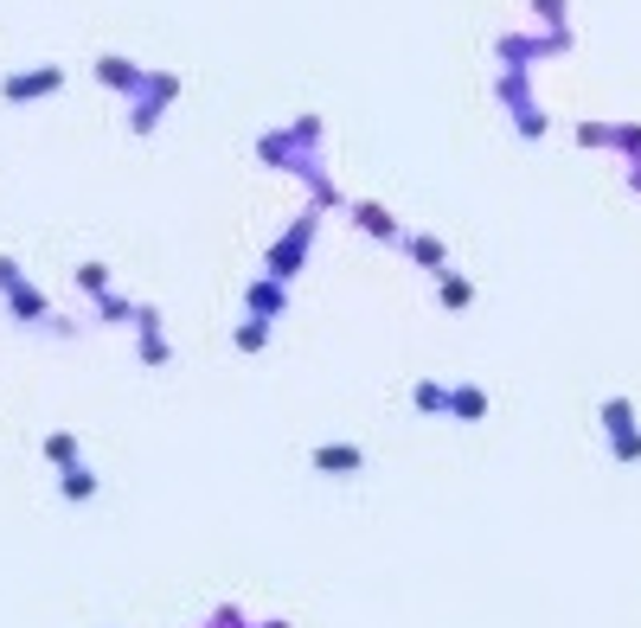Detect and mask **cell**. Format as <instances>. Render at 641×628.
I'll list each match as a JSON object with an SVG mask.
<instances>
[{
    "label": "cell",
    "instance_id": "20",
    "mask_svg": "<svg viewBox=\"0 0 641 628\" xmlns=\"http://www.w3.org/2000/svg\"><path fill=\"white\" fill-rule=\"evenodd\" d=\"M97 494V475L90 469H65V500H90Z\"/></svg>",
    "mask_w": 641,
    "mask_h": 628
},
{
    "label": "cell",
    "instance_id": "9",
    "mask_svg": "<svg viewBox=\"0 0 641 628\" xmlns=\"http://www.w3.org/2000/svg\"><path fill=\"white\" fill-rule=\"evenodd\" d=\"M136 328H142V366H167L174 347H167V334H161V315L142 308V315H136Z\"/></svg>",
    "mask_w": 641,
    "mask_h": 628
},
{
    "label": "cell",
    "instance_id": "1",
    "mask_svg": "<svg viewBox=\"0 0 641 628\" xmlns=\"http://www.w3.org/2000/svg\"><path fill=\"white\" fill-rule=\"evenodd\" d=\"M495 52H500L507 71H526L533 59H559V52H571V26L565 33H539V39H533V33H500Z\"/></svg>",
    "mask_w": 641,
    "mask_h": 628
},
{
    "label": "cell",
    "instance_id": "23",
    "mask_svg": "<svg viewBox=\"0 0 641 628\" xmlns=\"http://www.w3.org/2000/svg\"><path fill=\"white\" fill-rule=\"evenodd\" d=\"M20 282H26V277H20V264H13V257H0V289H20Z\"/></svg>",
    "mask_w": 641,
    "mask_h": 628
},
{
    "label": "cell",
    "instance_id": "6",
    "mask_svg": "<svg viewBox=\"0 0 641 628\" xmlns=\"http://www.w3.org/2000/svg\"><path fill=\"white\" fill-rule=\"evenodd\" d=\"M90 71H97V84H103V90H116V97H129V103L142 97V84H148V71L129 65V59H116V52H103Z\"/></svg>",
    "mask_w": 641,
    "mask_h": 628
},
{
    "label": "cell",
    "instance_id": "12",
    "mask_svg": "<svg viewBox=\"0 0 641 628\" xmlns=\"http://www.w3.org/2000/svg\"><path fill=\"white\" fill-rule=\"evenodd\" d=\"M398 251H411V264H424V270H436V277H443V264H449V251H443V238H430V231H418V238H405Z\"/></svg>",
    "mask_w": 641,
    "mask_h": 628
},
{
    "label": "cell",
    "instance_id": "8",
    "mask_svg": "<svg viewBox=\"0 0 641 628\" xmlns=\"http://www.w3.org/2000/svg\"><path fill=\"white\" fill-rule=\"evenodd\" d=\"M354 225L366 231V238H379V244H405V231H398V218L385 206H372V200H359L354 206Z\"/></svg>",
    "mask_w": 641,
    "mask_h": 628
},
{
    "label": "cell",
    "instance_id": "3",
    "mask_svg": "<svg viewBox=\"0 0 641 628\" xmlns=\"http://www.w3.org/2000/svg\"><path fill=\"white\" fill-rule=\"evenodd\" d=\"M308 244H315V212H302V218H295V225L283 231V244L270 251V277H277V282L295 277V270L308 264Z\"/></svg>",
    "mask_w": 641,
    "mask_h": 628
},
{
    "label": "cell",
    "instance_id": "7",
    "mask_svg": "<svg viewBox=\"0 0 641 628\" xmlns=\"http://www.w3.org/2000/svg\"><path fill=\"white\" fill-rule=\"evenodd\" d=\"M308 462H315L321 475H359V469H366V449H359V443H321Z\"/></svg>",
    "mask_w": 641,
    "mask_h": 628
},
{
    "label": "cell",
    "instance_id": "17",
    "mask_svg": "<svg viewBox=\"0 0 641 628\" xmlns=\"http://www.w3.org/2000/svg\"><path fill=\"white\" fill-rule=\"evenodd\" d=\"M533 13L546 20V33H565L571 26V0H533Z\"/></svg>",
    "mask_w": 641,
    "mask_h": 628
},
{
    "label": "cell",
    "instance_id": "2",
    "mask_svg": "<svg viewBox=\"0 0 641 628\" xmlns=\"http://www.w3.org/2000/svg\"><path fill=\"white\" fill-rule=\"evenodd\" d=\"M174 97H180V71H148L142 97H136V110H129V129L148 136V129L167 116V103H174Z\"/></svg>",
    "mask_w": 641,
    "mask_h": 628
},
{
    "label": "cell",
    "instance_id": "21",
    "mask_svg": "<svg viewBox=\"0 0 641 628\" xmlns=\"http://www.w3.org/2000/svg\"><path fill=\"white\" fill-rule=\"evenodd\" d=\"M77 289H84V295H110V270H103V264H84V270H77Z\"/></svg>",
    "mask_w": 641,
    "mask_h": 628
},
{
    "label": "cell",
    "instance_id": "10",
    "mask_svg": "<svg viewBox=\"0 0 641 628\" xmlns=\"http://www.w3.org/2000/svg\"><path fill=\"white\" fill-rule=\"evenodd\" d=\"M244 302H251V315H264V321H270V315H283V308H289V282H277V277L251 282V295H244Z\"/></svg>",
    "mask_w": 641,
    "mask_h": 628
},
{
    "label": "cell",
    "instance_id": "19",
    "mask_svg": "<svg viewBox=\"0 0 641 628\" xmlns=\"http://www.w3.org/2000/svg\"><path fill=\"white\" fill-rule=\"evenodd\" d=\"M97 315H103V321H136L142 308H136V302H123V295H97Z\"/></svg>",
    "mask_w": 641,
    "mask_h": 628
},
{
    "label": "cell",
    "instance_id": "22",
    "mask_svg": "<svg viewBox=\"0 0 641 628\" xmlns=\"http://www.w3.org/2000/svg\"><path fill=\"white\" fill-rule=\"evenodd\" d=\"M577 141H584V148H616V129H610V123H584Z\"/></svg>",
    "mask_w": 641,
    "mask_h": 628
},
{
    "label": "cell",
    "instance_id": "18",
    "mask_svg": "<svg viewBox=\"0 0 641 628\" xmlns=\"http://www.w3.org/2000/svg\"><path fill=\"white\" fill-rule=\"evenodd\" d=\"M411 398H418V411H430V418H436V411H449V385H436V379H424Z\"/></svg>",
    "mask_w": 641,
    "mask_h": 628
},
{
    "label": "cell",
    "instance_id": "16",
    "mask_svg": "<svg viewBox=\"0 0 641 628\" xmlns=\"http://www.w3.org/2000/svg\"><path fill=\"white\" fill-rule=\"evenodd\" d=\"M46 462H52V469H77V436H65V430L46 436Z\"/></svg>",
    "mask_w": 641,
    "mask_h": 628
},
{
    "label": "cell",
    "instance_id": "5",
    "mask_svg": "<svg viewBox=\"0 0 641 628\" xmlns=\"http://www.w3.org/2000/svg\"><path fill=\"white\" fill-rule=\"evenodd\" d=\"M59 90H65V71H59V65L13 71V77L0 84V97H7V103H39V97H59Z\"/></svg>",
    "mask_w": 641,
    "mask_h": 628
},
{
    "label": "cell",
    "instance_id": "11",
    "mask_svg": "<svg viewBox=\"0 0 641 628\" xmlns=\"http://www.w3.org/2000/svg\"><path fill=\"white\" fill-rule=\"evenodd\" d=\"M7 308H13V321H46V315H52V308H46V295H39L33 282L7 289Z\"/></svg>",
    "mask_w": 641,
    "mask_h": 628
},
{
    "label": "cell",
    "instance_id": "15",
    "mask_svg": "<svg viewBox=\"0 0 641 628\" xmlns=\"http://www.w3.org/2000/svg\"><path fill=\"white\" fill-rule=\"evenodd\" d=\"M264 347H270V321H264V315H251V321L238 328V353H264Z\"/></svg>",
    "mask_w": 641,
    "mask_h": 628
},
{
    "label": "cell",
    "instance_id": "14",
    "mask_svg": "<svg viewBox=\"0 0 641 628\" xmlns=\"http://www.w3.org/2000/svg\"><path fill=\"white\" fill-rule=\"evenodd\" d=\"M436 302H443V308H469V302H475V282H469V277H449V270H443Z\"/></svg>",
    "mask_w": 641,
    "mask_h": 628
},
{
    "label": "cell",
    "instance_id": "4",
    "mask_svg": "<svg viewBox=\"0 0 641 628\" xmlns=\"http://www.w3.org/2000/svg\"><path fill=\"white\" fill-rule=\"evenodd\" d=\"M603 430H610L616 462H641V430H636V405L629 398H603Z\"/></svg>",
    "mask_w": 641,
    "mask_h": 628
},
{
    "label": "cell",
    "instance_id": "13",
    "mask_svg": "<svg viewBox=\"0 0 641 628\" xmlns=\"http://www.w3.org/2000/svg\"><path fill=\"white\" fill-rule=\"evenodd\" d=\"M449 418H488V392L482 385H449Z\"/></svg>",
    "mask_w": 641,
    "mask_h": 628
}]
</instances>
